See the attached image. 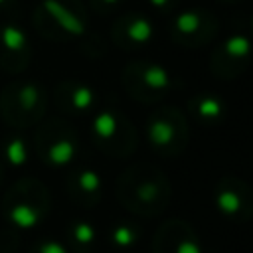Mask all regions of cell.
<instances>
[{
    "label": "cell",
    "instance_id": "obj_1",
    "mask_svg": "<svg viewBox=\"0 0 253 253\" xmlns=\"http://www.w3.org/2000/svg\"><path fill=\"white\" fill-rule=\"evenodd\" d=\"M117 192L121 202L126 204L130 210L152 213L164 208L170 188L160 170L152 166H134L123 172Z\"/></svg>",
    "mask_w": 253,
    "mask_h": 253
},
{
    "label": "cell",
    "instance_id": "obj_2",
    "mask_svg": "<svg viewBox=\"0 0 253 253\" xmlns=\"http://www.w3.org/2000/svg\"><path fill=\"white\" fill-rule=\"evenodd\" d=\"M47 95L36 81H14L0 93V113L14 128L40 125L45 115Z\"/></svg>",
    "mask_w": 253,
    "mask_h": 253
},
{
    "label": "cell",
    "instance_id": "obj_3",
    "mask_svg": "<svg viewBox=\"0 0 253 253\" xmlns=\"http://www.w3.org/2000/svg\"><path fill=\"white\" fill-rule=\"evenodd\" d=\"M148 144L162 156H176L184 150L190 136L186 115L176 107H158L144 125Z\"/></svg>",
    "mask_w": 253,
    "mask_h": 253
},
{
    "label": "cell",
    "instance_id": "obj_4",
    "mask_svg": "<svg viewBox=\"0 0 253 253\" xmlns=\"http://www.w3.org/2000/svg\"><path fill=\"white\" fill-rule=\"evenodd\" d=\"M91 134L97 148L115 158L130 154L136 146V128L119 109L97 111L91 121Z\"/></svg>",
    "mask_w": 253,
    "mask_h": 253
},
{
    "label": "cell",
    "instance_id": "obj_5",
    "mask_svg": "<svg viewBox=\"0 0 253 253\" xmlns=\"http://www.w3.org/2000/svg\"><path fill=\"white\" fill-rule=\"evenodd\" d=\"M125 91L140 103H158L176 85L174 75L154 61H132L121 75Z\"/></svg>",
    "mask_w": 253,
    "mask_h": 253
},
{
    "label": "cell",
    "instance_id": "obj_6",
    "mask_svg": "<svg viewBox=\"0 0 253 253\" xmlns=\"http://www.w3.org/2000/svg\"><path fill=\"white\" fill-rule=\"evenodd\" d=\"M34 22L43 36L53 40L79 38L87 32V14L75 0H42Z\"/></svg>",
    "mask_w": 253,
    "mask_h": 253
},
{
    "label": "cell",
    "instance_id": "obj_7",
    "mask_svg": "<svg viewBox=\"0 0 253 253\" xmlns=\"http://www.w3.org/2000/svg\"><path fill=\"white\" fill-rule=\"evenodd\" d=\"M36 150L43 162L63 166L77 154V138L63 119H47L36 132Z\"/></svg>",
    "mask_w": 253,
    "mask_h": 253
},
{
    "label": "cell",
    "instance_id": "obj_8",
    "mask_svg": "<svg viewBox=\"0 0 253 253\" xmlns=\"http://www.w3.org/2000/svg\"><path fill=\"white\" fill-rule=\"evenodd\" d=\"M217 32V20L208 10H188L174 16L170 24L172 40L182 47H200L210 43Z\"/></svg>",
    "mask_w": 253,
    "mask_h": 253
},
{
    "label": "cell",
    "instance_id": "obj_9",
    "mask_svg": "<svg viewBox=\"0 0 253 253\" xmlns=\"http://www.w3.org/2000/svg\"><path fill=\"white\" fill-rule=\"evenodd\" d=\"M251 42L247 34L227 36L211 53L210 67L221 79H233L249 65Z\"/></svg>",
    "mask_w": 253,
    "mask_h": 253
},
{
    "label": "cell",
    "instance_id": "obj_10",
    "mask_svg": "<svg viewBox=\"0 0 253 253\" xmlns=\"http://www.w3.org/2000/svg\"><path fill=\"white\" fill-rule=\"evenodd\" d=\"M32 43L28 34L16 24L0 26V67L8 73H20L28 67Z\"/></svg>",
    "mask_w": 253,
    "mask_h": 253
},
{
    "label": "cell",
    "instance_id": "obj_11",
    "mask_svg": "<svg viewBox=\"0 0 253 253\" xmlns=\"http://www.w3.org/2000/svg\"><path fill=\"white\" fill-rule=\"evenodd\" d=\"M154 34H156L154 22L148 16L136 12L119 16L113 22V30H111L113 42L121 49H140L154 38Z\"/></svg>",
    "mask_w": 253,
    "mask_h": 253
},
{
    "label": "cell",
    "instance_id": "obj_12",
    "mask_svg": "<svg viewBox=\"0 0 253 253\" xmlns=\"http://www.w3.org/2000/svg\"><path fill=\"white\" fill-rule=\"evenodd\" d=\"M53 99H55V105H57V109L61 113H67V115H85V113H89L95 107L97 93L85 81L67 79V81H61L55 87Z\"/></svg>",
    "mask_w": 253,
    "mask_h": 253
},
{
    "label": "cell",
    "instance_id": "obj_13",
    "mask_svg": "<svg viewBox=\"0 0 253 253\" xmlns=\"http://www.w3.org/2000/svg\"><path fill=\"white\" fill-rule=\"evenodd\" d=\"M190 115L208 126L217 125L225 115V105L215 93H198L188 101Z\"/></svg>",
    "mask_w": 253,
    "mask_h": 253
},
{
    "label": "cell",
    "instance_id": "obj_14",
    "mask_svg": "<svg viewBox=\"0 0 253 253\" xmlns=\"http://www.w3.org/2000/svg\"><path fill=\"white\" fill-rule=\"evenodd\" d=\"M247 200H249L247 186L239 180L227 178L217 188V206L227 215H235L243 208H247Z\"/></svg>",
    "mask_w": 253,
    "mask_h": 253
},
{
    "label": "cell",
    "instance_id": "obj_15",
    "mask_svg": "<svg viewBox=\"0 0 253 253\" xmlns=\"http://www.w3.org/2000/svg\"><path fill=\"white\" fill-rule=\"evenodd\" d=\"M69 192L77 196V200L89 198L91 202L101 194V180L93 170H77L69 176Z\"/></svg>",
    "mask_w": 253,
    "mask_h": 253
},
{
    "label": "cell",
    "instance_id": "obj_16",
    "mask_svg": "<svg viewBox=\"0 0 253 253\" xmlns=\"http://www.w3.org/2000/svg\"><path fill=\"white\" fill-rule=\"evenodd\" d=\"M6 156L12 164H22L26 162V156H28V146L22 138L14 136L8 140V146H6Z\"/></svg>",
    "mask_w": 253,
    "mask_h": 253
},
{
    "label": "cell",
    "instance_id": "obj_17",
    "mask_svg": "<svg viewBox=\"0 0 253 253\" xmlns=\"http://www.w3.org/2000/svg\"><path fill=\"white\" fill-rule=\"evenodd\" d=\"M156 10H160V12H170L180 0H148Z\"/></svg>",
    "mask_w": 253,
    "mask_h": 253
},
{
    "label": "cell",
    "instance_id": "obj_18",
    "mask_svg": "<svg viewBox=\"0 0 253 253\" xmlns=\"http://www.w3.org/2000/svg\"><path fill=\"white\" fill-rule=\"evenodd\" d=\"M91 2H93L95 10H99V12H107V10L115 8L117 4H121L123 0H91Z\"/></svg>",
    "mask_w": 253,
    "mask_h": 253
},
{
    "label": "cell",
    "instance_id": "obj_19",
    "mask_svg": "<svg viewBox=\"0 0 253 253\" xmlns=\"http://www.w3.org/2000/svg\"><path fill=\"white\" fill-rule=\"evenodd\" d=\"M10 4H14V0H0V10H4V8H8Z\"/></svg>",
    "mask_w": 253,
    "mask_h": 253
},
{
    "label": "cell",
    "instance_id": "obj_20",
    "mask_svg": "<svg viewBox=\"0 0 253 253\" xmlns=\"http://www.w3.org/2000/svg\"><path fill=\"white\" fill-rule=\"evenodd\" d=\"M217 2H225V4H233V2H241V0H217Z\"/></svg>",
    "mask_w": 253,
    "mask_h": 253
},
{
    "label": "cell",
    "instance_id": "obj_21",
    "mask_svg": "<svg viewBox=\"0 0 253 253\" xmlns=\"http://www.w3.org/2000/svg\"><path fill=\"white\" fill-rule=\"evenodd\" d=\"M0 178H2V166H0Z\"/></svg>",
    "mask_w": 253,
    "mask_h": 253
}]
</instances>
